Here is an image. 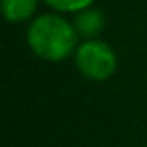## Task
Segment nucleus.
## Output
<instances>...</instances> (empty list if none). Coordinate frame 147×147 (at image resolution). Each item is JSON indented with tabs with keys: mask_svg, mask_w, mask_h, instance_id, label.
<instances>
[{
	"mask_svg": "<svg viewBox=\"0 0 147 147\" xmlns=\"http://www.w3.org/2000/svg\"><path fill=\"white\" fill-rule=\"evenodd\" d=\"M28 47L45 61H63L78 47V32L58 11L43 13L32 19L26 32Z\"/></svg>",
	"mask_w": 147,
	"mask_h": 147,
	"instance_id": "f257e3e1",
	"label": "nucleus"
},
{
	"mask_svg": "<svg viewBox=\"0 0 147 147\" xmlns=\"http://www.w3.org/2000/svg\"><path fill=\"white\" fill-rule=\"evenodd\" d=\"M75 63L86 78L102 82L114 76L117 69V56L108 43L97 39H84L75 50Z\"/></svg>",
	"mask_w": 147,
	"mask_h": 147,
	"instance_id": "f03ea898",
	"label": "nucleus"
},
{
	"mask_svg": "<svg viewBox=\"0 0 147 147\" xmlns=\"http://www.w3.org/2000/svg\"><path fill=\"white\" fill-rule=\"evenodd\" d=\"M73 24H75L78 36L86 37V39H93V37H97L104 28V15H102L100 9L90 6V7H86V9L78 11V13H75Z\"/></svg>",
	"mask_w": 147,
	"mask_h": 147,
	"instance_id": "7ed1b4c3",
	"label": "nucleus"
},
{
	"mask_svg": "<svg viewBox=\"0 0 147 147\" xmlns=\"http://www.w3.org/2000/svg\"><path fill=\"white\" fill-rule=\"evenodd\" d=\"M39 0H2V13L9 22H24L34 19Z\"/></svg>",
	"mask_w": 147,
	"mask_h": 147,
	"instance_id": "20e7f679",
	"label": "nucleus"
},
{
	"mask_svg": "<svg viewBox=\"0 0 147 147\" xmlns=\"http://www.w3.org/2000/svg\"><path fill=\"white\" fill-rule=\"evenodd\" d=\"M58 13H78L86 7L93 6L95 0H43Z\"/></svg>",
	"mask_w": 147,
	"mask_h": 147,
	"instance_id": "39448f33",
	"label": "nucleus"
}]
</instances>
